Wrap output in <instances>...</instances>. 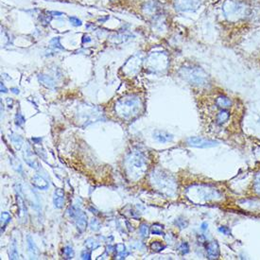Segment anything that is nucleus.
I'll use <instances>...</instances> for the list:
<instances>
[{"label":"nucleus","instance_id":"f257e3e1","mask_svg":"<svg viewBox=\"0 0 260 260\" xmlns=\"http://www.w3.org/2000/svg\"><path fill=\"white\" fill-rule=\"evenodd\" d=\"M139 108L138 99L125 98L115 104V113L122 119L129 120L139 114Z\"/></svg>","mask_w":260,"mask_h":260},{"label":"nucleus","instance_id":"f03ea898","mask_svg":"<svg viewBox=\"0 0 260 260\" xmlns=\"http://www.w3.org/2000/svg\"><path fill=\"white\" fill-rule=\"evenodd\" d=\"M127 163H128V168H131V172L133 173L135 170H137V174L140 175L138 172L139 171H143L145 169V166L147 164V159L145 157V155L143 152H141L140 150H134L131 151L129 154L127 159Z\"/></svg>","mask_w":260,"mask_h":260},{"label":"nucleus","instance_id":"7ed1b4c3","mask_svg":"<svg viewBox=\"0 0 260 260\" xmlns=\"http://www.w3.org/2000/svg\"><path fill=\"white\" fill-rule=\"evenodd\" d=\"M186 143L190 147L194 148H200V149H208V148H214L219 145V142L215 140H210V139L198 137V136H191L186 139Z\"/></svg>","mask_w":260,"mask_h":260},{"label":"nucleus","instance_id":"20e7f679","mask_svg":"<svg viewBox=\"0 0 260 260\" xmlns=\"http://www.w3.org/2000/svg\"><path fill=\"white\" fill-rule=\"evenodd\" d=\"M74 219H75V224H76L78 231L80 233H83L85 230H86L87 224H88L87 216L83 211H81L80 209L77 208V212H76V215L74 217Z\"/></svg>","mask_w":260,"mask_h":260},{"label":"nucleus","instance_id":"39448f33","mask_svg":"<svg viewBox=\"0 0 260 260\" xmlns=\"http://www.w3.org/2000/svg\"><path fill=\"white\" fill-rule=\"evenodd\" d=\"M206 253L208 259H218L220 254V249L219 243L216 240H213L207 243L206 245Z\"/></svg>","mask_w":260,"mask_h":260},{"label":"nucleus","instance_id":"423d86ee","mask_svg":"<svg viewBox=\"0 0 260 260\" xmlns=\"http://www.w3.org/2000/svg\"><path fill=\"white\" fill-rule=\"evenodd\" d=\"M53 203L54 206L58 209H61L64 207V192L63 189L57 188L54 191V196H53Z\"/></svg>","mask_w":260,"mask_h":260},{"label":"nucleus","instance_id":"0eeeda50","mask_svg":"<svg viewBox=\"0 0 260 260\" xmlns=\"http://www.w3.org/2000/svg\"><path fill=\"white\" fill-rule=\"evenodd\" d=\"M153 137L160 143H168V142L172 141L173 135L168 133V131H166L156 130L153 133Z\"/></svg>","mask_w":260,"mask_h":260},{"label":"nucleus","instance_id":"6e6552de","mask_svg":"<svg viewBox=\"0 0 260 260\" xmlns=\"http://www.w3.org/2000/svg\"><path fill=\"white\" fill-rule=\"evenodd\" d=\"M31 184H32V185L35 186V187L41 189V190H46L49 186L48 182L46 181L44 177H42L41 175H38V174L34 175L31 178Z\"/></svg>","mask_w":260,"mask_h":260},{"label":"nucleus","instance_id":"1a4fd4ad","mask_svg":"<svg viewBox=\"0 0 260 260\" xmlns=\"http://www.w3.org/2000/svg\"><path fill=\"white\" fill-rule=\"evenodd\" d=\"M24 160L27 163V165H29L30 168H32L34 169H39V162L37 161V159L33 157V153L30 150H25L24 152Z\"/></svg>","mask_w":260,"mask_h":260},{"label":"nucleus","instance_id":"9d476101","mask_svg":"<svg viewBox=\"0 0 260 260\" xmlns=\"http://www.w3.org/2000/svg\"><path fill=\"white\" fill-rule=\"evenodd\" d=\"M27 245H28V250H29V253L30 255V258L36 259L38 257V249L35 245V243L33 241L32 238L30 236H27Z\"/></svg>","mask_w":260,"mask_h":260},{"label":"nucleus","instance_id":"9b49d317","mask_svg":"<svg viewBox=\"0 0 260 260\" xmlns=\"http://www.w3.org/2000/svg\"><path fill=\"white\" fill-rule=\"evenodd\" d=\"M216 104L219 108L224 110L232 106V100L225 96H219L216 99Z\"/></svg>","mask_w":260,"mask_h":260},{"label":"nucleus","instance_id":"f8f14e48","mask_svg":"<svg viewBox=\"0 0 260 260\" xmlns=\"http://www.w3.org/2000/svg\"><path fill=\"white\" fill-rule=\"evenodd\" d=\"M115 247V252L116 253L115 258H117V259H124V258H126V257H127L128 254H129V253H128L127 250H126V246L124 245L123 243L116 244Z\"/></svg>","mask_w":260,"mask_h":260},{"label":"nucleus","instance_id":"ddd939ff","mask_svg":"<svg viewBox=\"0 0 260 260\" xmlns=\"http://www.w3.org/2000/svg\"><path fill=\"white\" fill-rule=\"evenodd\" d=\"M229 117H230V113L225 111V110L220 111L219 114L217 115V117H216L217 123H218L219 125H222L223 123L228 121Z\"/></svg>","mask_w":260,"mask_h":260},{"label":"nucleus","instance_id":"4468645a","mask_svg":"<svg viewBox=\"0 0 260 260\" xmlns=\"http://www.w3.org/2000/svg\"><path fill=\"white\" fill-rule=\"evenodd\" d=\"M84 246L86 247L87 249L93 251V250L98 249V248L99 247V243L96 241V239L92 238H89L84 241Z\"/></svg>","mask_w":260,"mask_h":260},{"label":"nucleus","instance_id":"2eb2a0df","mask_svg":"<svg viewBox=\"0 0 260 260\" xmlns=\"http://www.w3.org/2000/svg\"><path fill=\"white\" fill-rule=\"evenodd\" d=\"M11 217L10 214L8 212H2L1 214V233H3V231L5 230V228L9 222H10Z\"/></svg>","mask_w":260,"mask_h":260},{"label":"nucleus","instance_id":"dca6fc26","mask_svg":"<svg viewBox=\"0 0 260 260\" xmlns=\"http://www.w3.org/2000/svg\"><path fill=\"white\" fill-rule=\"evenodd\" d=\"M150 248L151 251L155 252V253H160V252H162L163 250H165L166 245H164V244L160 241H152L150 243Z\"/></svg>","mask_w":260,"mask_h":260},{"label":"nucleus","instance_id":"f3484780","mask_svg":"<svg viewBox=\"0 0 260 260\" xmlns=\"http://www.w3.org/2000/svg\"><path fill=\"white\" fill-rule=\"evenodd\" d=\"M19 257V254H18V250H17V245L15 240H13L10 244V259H18Z\"/></svg>","mask_w":260,"mask_h":260},{"label":"nucleus","instance_id":"a211bd4d","mask_svg":"<svg viewBox=\"0 0 260 260\" xmlns=\"http://www.w3.org/2000/svg\"><path fill=\"white\" fill-rule=\"evenodd\" d=\"M63 254H64V257L65 259H72L73 257H74L75 255V253H74V250H73V248L71 246H65L64 247L63 249Z\"/></svg>","mask_w":260,"mask_h":260},{"label":"nucleus","instance_id":"6ab92c4d","mask_svg":"<svg viewBox=\"0 0 260 260\" xmlns=\"http://www.w3.org/2000/svg\"><path fill=\"white\" fill-rule=\"evenodd\" d=\"M163 229H164V227H163L161 224L154 223V224H152V226L150 227V233L152 235H158V236L164 235Z\"/></svg>","mask_w":260,"mask_h":260},{"label":"nucleus","instance_id":"aec40b11","mask_svg":"<svg viewBox=\"0 0 260 260\" xmlns=\"http://www.w3.org/2000/svg\"><path fill=\"white\" fill-rule=\"evenodd\" d=\"M150 232V229L149 227L148 224L146 223H141L140 226H139V234L142 236V238H147L149 236Z\"/></svg>","mask_w":260,"mask_h":260},{"label":"nucleus","instance_id":"412c9836","mask_svg":"<svg viewBox=\"0 0 260 260\" xmlns=\"http://www.w3.org/2000/svg\"><path fill=\"white\" fill-rule=\"evenodd\" d=\"M17 203H18V207L20 208L21 212L24 214L25 216H27V207H26V204H25V201H24V199L22 198L21 194H17Z\"/></svg>","mask_w":260,"mask_h":260},{"label":"nucleus","instance_id":"4be33fe9","mask_svg":"<svg viewBox=\"0 0 260 260\" xmlns=\"http://www.w3.org/2000/svg\"><path fill=\"white\" fill-rule=\"evenodd\" d=\"M174 224L177 225V226L179 228H181V229H185V228H186L188 226V222L185 219H184L183 217H179V218L175 219Z\"/></svg>","mask_w":260,"mask_h":260},{"label":"nucleus","instance_id":"5701e85b","mask_svg":"<svg viewBox=\"0 0 260 260\" xmlns=\"http://www.w3.org/2000/svg\"><path fill=\"white\" fill-rule=\"evenodd\" d=\"M89 226H90V229L92 231L94 232H96L100 230V228H101V225H100V222L99 219H92L90 220V223H89Z\"/></svg>","mask_w":260,"mask_h":260},{"label":"nucleus","instance_id":"b1692460","mask_svg":"<svg viewBox=\"0 0 260 260\" xmlns=\"http://www.w3.org/2000/svg\"><path fill=\"white\" fill-rule=\"evenodd\" d=\"M178 251L180 252L181 254H187L189 252H190V248H189V245L187 242H183L180 244V246L178 247Z\"/></svg>","mask_w":260,"mask_h":260},{"label":"nucleus","instance_id":"393cba45","mask_svg":"<svg viewBox=\"0 0 260 260\" xmlns=\"http://www.w3.org/2000/svg\"><path fill=\"white\" fill-rule=\"evenodd\" d=\"M25 122H26V120L24 118V116L22 115L20 112H17L16 115H15V124H16L17 126H22Z\"/></svg>","mask_w":260,"mask_h":260},{"label":"nucleus","instance_id":"a878e982","mask_svg":"<svg viewBox=\"0 0 260 260\" xmlns=\"http://www.w3.org/2000/svg\"><path fill=\"white\" fill-rule=\"evenodd\" d=\"M91 250H83L80 254V258L83 260H90L91 259Z\"/></svg>","mask_w":260,"mask_h":260},{"label":"nucleus","instance_id":"bb28decb","mask_svg":"<svg viewBox=\"0 0 260 260\" xmlns=\"http://www.w3.org/2000/svg\"><path fill=\"white\" fill-rule=\"evenodd\" d=\"M10 138H11V141H13L15 145H16V146L19 145V147H21L23 140H22V138L19 136V135H11Z\"/></svg>","mask_w":260,"mask_h":260},{"label":"nucleus","instance_id":"cd10ccee","mask_svg":"<svg viewBox=\"0 0 260 260\" xmlns=\"http://www.w3.org/2000/svg\"><path fill=\"white\" fill-rule=\"evenodd\" d=\"M254 190L257 193L260 194V173H258L254 180Z\"/></svg>","mask_w":260,"mask_h":260},{"label":"nucleus","instance_id":"c85d7f7f","mask_svg":"<svg viewBox=\"0 0 260 260\" xmlns=\"http://www.w3.org/2000/svg\"><path fill=\"white\" fill-rule=\"evenodd\" d=\"M219 232L222 233V234L225 235V236H230L231 235L230 228L227 227V226H220V227H219Z\"/></svg>","mask_w":260,"mask_h":260},{"label":"nucleus","instance_id":"c756f323","mask_svg":"<svg viewBox=\"0 0 260 260\" xmlns=\"http://www.w3.org/2000/svg\"><path fill=\"white\" fill-rule=\"evenodd\" d=\"M70 20H71V21H74V22H75L74 24H75L76 26H80V25H81V21L79 20V19L75 18V17H70Z\"/></svg>","mask_w":260,"mask_h":260},{"label":"nucleus","instance_id":"7c9ffc66","mask_svg":"<svg viewBox=\"0 0 260 260\" xmlns=\"http://www.w3.org/2000/svg\"><path fill=\"white\" fill-rule=\"evenodd\" d=\"M31 140L33 141V143L34 144H40V142L42 141V138L41 137H38V138H36V137H32L31 138Z\"/></svg>","mask_w":260,"mask_h":260},{"label":"nucleus","instance_id":"2f4dec72","mask_svg":"<svg viewBox=\"0 0 260 260\" xmlns=\"http://www.w3.org/2000/svg\"><path fill=\"white\" fill-rule=\"evenodd\" d=\"M207 228H208V223L207 222H203V223H201V230H203V231H206Z\"/></svg>","mask_w":260,"mask_h":260},{"label":"nucleus","instance_id":"473e14b6","mask_svg":"<svg viewBox=\"0 0 260 260\" xmlns=\"http://www.w3.org/2000/svg\"><path fill=\"white\" fill-rule=\"evenodd\" d=\"M1 92H4V93H7V89L5 88V86L3 85V83H1Z\"/></svg>","mask_w":260,"mask_h":260},{"label":"nucleus","instance_id":"72a5a7b5","mask_svg":"<svg viewBox=\"0 0 260 260\" xmlns=\"http://www.w3.org/2000/svg\"><path fill=\"white\" fill-rule=\"evenodd\" d=\"M11 91H13V93H15V94H18V93H19V90H17V89H15V88H11Z\"/></svg>","mask_w":260,"mask_h":260}]
</instances>
